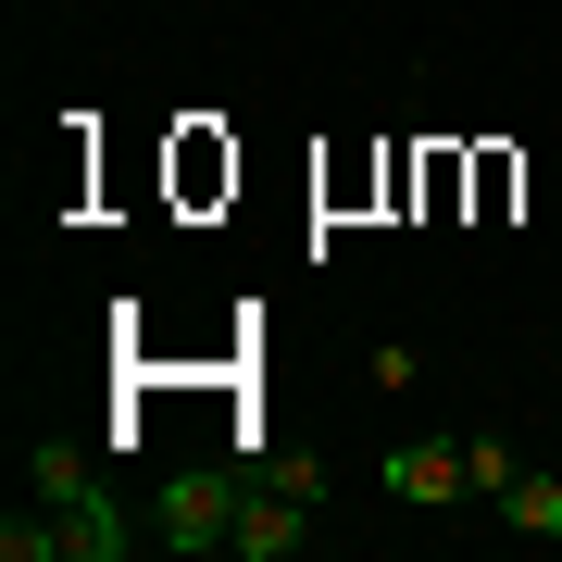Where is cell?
I'll use <instances>...</instances> for the list:
<instances>
[{"label":"cell","instance_id":"ba28073f","mask_svg":"<svg viewBox=\"0 0 562 562\" xmlns=\"http://www.w3.org/2000/svg\"><path fill=\"white\" fill-rule=\"evenodd\" d=\"M0 562H63V513H13L0 525Z\"/></svg>","mask_w":562,"mask_h":562},{"label":"cell","instance_id":"52a82bcc","mask_svg":"<svg viewBox=\"0 0 562 562\" xmlns=\"http://www.w3.org/2000/svg\"><path fill=\"white\" fill-rule=\"evenodd\" d=\"M25 487H38V501H76V487H88V462L63 450V438H38V450H25Z\"/></svg>","mask_w":562,"mask_h":562},{"label":"cell","instance_id":"7a4b0ae2","mask_svg":"<svg viewBox=\"0 0 562 562\" xmlns=\"http://www.w3.org/2000/svg\"><path fill=\"white\" fill-rule=\"evenodd\" d=\"M387 501H413V513L475 501V462H462V438H401V450H387Z\"/></svg>","mask_w":562,"mask_h":562},{"label":"cell","instance_id":"277c9868","mask_svg":"<svg viewBox=\"0 0 562 562\" xmlns=\"http://www.w3.org/2000/svg\"><path fill=\"white\" fill-rule=\"evenodd\" d=\"M225 550H238V562H288V550H313V501H288V487H250L238 525H225Z\"/></svg>","mask_w":562,"mask_h":562},{"label":"cell","instance_id":"8992f818","mask_svg":"<svg viewBox=\"0 0 562 562\" xmlns=\"http://www.w3.org/2000/svg\"><path fill=\"white\" fill-rule=\"evenodd\" d=\"M250 487H288V501H325V462H313V450H262V462H250Z\"/></svg>","mask_w":562,"mask_h":562},{"label":"cell","instance_id":"3957f363","mask_svg":"<svg viewBox=\"0 0 562 562\" xmlns=\"http://www.w3.org/2000/svg\"><path fill=\"white\" fill-rule=\"evenodd\" d=\"M150 538V513H125V487H76L63 501V562H125Z\"/></svg>","mask_w":562,"mask_h":562},{"label":"cell","instance_id":"5b68a950","mask_svg":"<svg viewBox=\"0 0 562 562\" xmlns=\"http://www.w3.org/2000/svg\"><path fill=\"white\" fill-rule=\"evenodd\" d=\"M487 513H501L513 538H550V550H562V475H538V462H513V487H501Z\"/></svg>","mask_w":562,"mask_h":562},{"label":"cell","instance_id":"6da1fadb","mask_svg":"<svg viewBox=\"0 0 562 562\" xmlns=\"http://www.w3.org/2000/svg\"><path fill=\"white\" fill-rule=\"evenodd\" d=\"M238 501H250V487L225 475V462H188V475H162V487H150V538H162V550H225Z\"/></svg>","mask_w":562,"mask_h":562}]
</instances>
